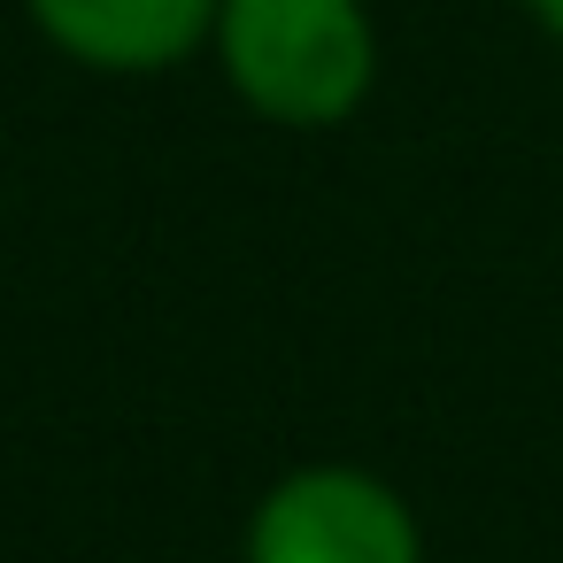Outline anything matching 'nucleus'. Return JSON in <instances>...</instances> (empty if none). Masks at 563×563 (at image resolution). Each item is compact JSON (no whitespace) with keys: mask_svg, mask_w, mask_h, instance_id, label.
<instances>
[{"mask_svg":"<svg viewBox=\"0 0 563 563\" xmlns=\"http://www.w3.org/2000/svg\"><path fill=\"white\" fill-rule=\"evenodd\" d=\"M224 70L278 124H340L371 86V24L355 0H224Z\"/></svg>","mask_w":563,"mask_h":563,"instance_id":"1","label":"nucleus"},{"mask_svg":"<svg viewBox=\"0 0 563 563\" xmlns=\"http://www.w3.org/2000/svg\"><path fill=\"white\" fill-rule=\"evenodd\" d=\"M247 563H417V525L363 471H301L255 509Z\"/></svg>","mask_w":563,"mask_h":563,"instance_id":"2","label":"nucleus"},{"mask_svg":"<svg viewBox=\"0 0 563 563\" xmlns=\"http://www.w3.org/2000/svg\"><path fill=\"white\" fill-rule=\"evenodd\" d=\"M224 0H32V16L55 47L101 70H163L178 63Z\"/></svg>","mask_w":563,"mask_h":563,"instance_id":"3","label":"nucleus"},{"mask_svg":"<svg viewBox=\"0 0 563 563\" xmlns=\"http://www.w3.org/2000/svg\"><path fill=\"white\" fill-rule=\"evenodd\" d=\"M532 16H540V24H548V32L563 40V0H532Z\"/></svg>","mask_w":563,"mask_h":563,"instance_id":"4","label":"nucleus"}]
</instances>
